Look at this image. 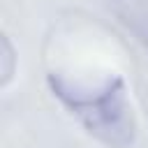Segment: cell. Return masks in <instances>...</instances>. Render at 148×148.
Here are the masks:
<instances>
[{
  "label": "cell",
  "mask_w": 148,
  "mask_h": 148,
  "mask_svg": "<svg viewBox=\"0 0 148 148\" xmlns=\"http://www.w3.org/2000/svg\"><path fill=\"white\" fill-rule=\"evenodd\" d=\"M53 97L79 120V125L106 148H132L139 120L120 74L111 72L99 81H76L51 72L46 76Z\"/></svg>",
  "instance_id": "1"
},
{
  "label": "cell",
  "mask_w": 148,
  "mask_h": 148,
  "mask_svg": "<svg viewBox=\"0 0 148 148\" xmlns=\"http://www.w3.org/2000/svg\"><path fill=\"white\" fill-rule=\"evenodd\" d=\"M0 60H2V88H7L12 76H14V65H16L14 46H12L7 35H2V56H0Z\"/></svg>",
  "instance_id": "2"
}]
</instances>
